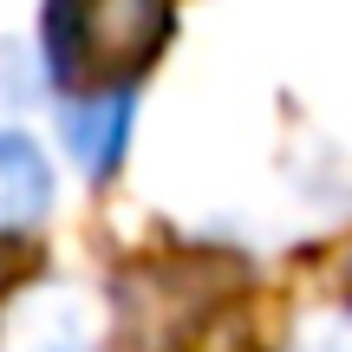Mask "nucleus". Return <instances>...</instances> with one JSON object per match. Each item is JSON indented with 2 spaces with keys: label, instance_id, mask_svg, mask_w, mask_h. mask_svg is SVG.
Returning <instances> with one entry per match:
<instances>
[{
  "label": "nucleus",
  "instance_id": "nucleus-3",
  "mask_svg": "<svg viewBox=\"0 0 352 352\" xmlns=\"http://www.w3.org/2000/svg\"><path fill=\"white\" fill-rule=\"evenodd\" d=\"M124 124H131V98H124V91H91V98L65 104V138H72V151H78L85 170H104L118 157Z\"/></svg>",
  "mask_w": 352,
  "mask_h": 352
},
{
  "label": "nucleus",
  "instance_id": "nucleus-2",
  "mask_svg": "<svg viewBox=\"0 0 352 352\" xmlns=\"http://www.w3.org/2000/svg\"><path fill=\"white\" fill-rule=\"evenodd\" d=\"M52 209V170L26 138L0 131V235H20Z\"/></svg>",
  "mask_w": 352,
  "mask_h": 352
},
{
  "label": "nucleus",
  "instance_id": "nucleus-1",
  "mask_svg": "<svg viewBox=\"0 0 352 352\" xmlns=\"http://www.w3.org/2000/svg\"><path fill=\"white\" fill-rule=\"evenodd\" d=\"M170 33V0H59L52 59L65 85H111L157 59Z\"/></svg>",
  "mask_w": 352,
  "mask_h": 352
},
{
  "label": "nucleus",
  "instance_id": "nucleus-4",
  "mask_svg": "<svg viewBox=\"0 0 352 352\" xmlns=\"http://www.w3.org/2000/svg\"><path fill=\"white\" fill-rule=\"evenodd\" d=\"M7 352H85V346L65 340V327H26L20 340H7Z\"/></svg>",
  "mask_w": 352,
  "mask_h": 352
}]
</instances>
